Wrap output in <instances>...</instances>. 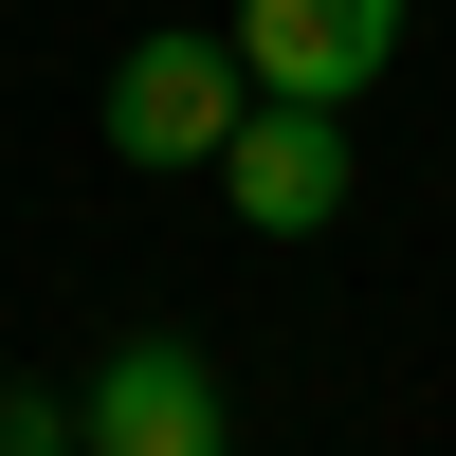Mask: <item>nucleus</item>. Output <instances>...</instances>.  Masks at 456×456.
Segmentation results:
<instances>
[{
	"instance_id": "1",
	"label": "nucleus",
	"mask_w": 456,
	"mask_h": 456,
	"mask_svg": "<svg viewBox=\"0 0 456 456\" xmlns=\"http://www.w3.org/2000/svg\"><path fill=\"white\" fill-rule=\"evenodd\" d=\"M73 456H238V402H219L201 347H110L92 384H73Z\"/></svg>"
},
{
	"instance_id": "2",
	"label": "nucleus",
	"mask_w": 456,
	"mask_h": 456,
	"mask_svg": "<svg viewBox=\"0 0 456 456\" xmlns=\"http://www.w3.org/2000/svg\"><path fill=\"white\" fill-rule=\"evenodd\" d=\"M238 110H256L238 37H128V73H110V146L128 165H219Z\"/></svg>"
},
{
	"instance_id": "3",
	"label": "nucleus",
	"mask_w": 456,
	"mask_h": 456,
	"mask_svg": "<svg viewBox=\"0 0 456 456\" xmlns=\"http://www.w3.org/2000/svg\"><path fill=\"white\" fill-rule=\"evenodd\" d=\"M219 201H238L256 238H329V219H347V110L256 92V110H238V146H219Z\"/></svg>"
},
{
	"instance_id": "4",
	"label": "nucleus",
	"mask_w": 456,
	"mask_h": 456,
	"mask_svg": "<svg viewBox=\"0 0 456 456\" xmlns=\"http://www.w3.org/2000/svg\"><path fill=\"white\" fill-rule=\"evenodd\" d=\"M384 55H402V0H238V73L292 92V110L384 92Z\"/></svg>"
}]
</instances>
